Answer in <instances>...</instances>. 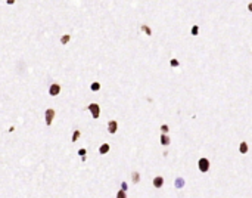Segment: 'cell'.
<instances>
[{
  "mask_svg": "<svg viewBox=\"0 0 252 198\" xmlns=\"http://www.w3.org/2000/svg\"><path fill=\"white\" fill-rule=\"evenodd\" d=\"M55 109H52V108H47L46 109V112H44V118H46V124L47 126H50L52 124V121H53V118H55Z\"/></svg>",
  "mask_w": 252,
  "mask_h": 198,
  "instance_id": "obj_1",
  "label": "cell"
},
{
  "mask_svg": "<svg viewBox=\"0 0 252 198\" xmlns=\"http://www.w3.org/2000/svg\"><path fill=\"white\" fill-rule=\"evenodd\" d=\"M198 166H199V170L202 173H206L208 170H209V161H208L206 158H200L199 163H198Z\"/></svg>",
  "mask_w": 252,
  "mask_h": 198,
  "instance_id": "obj_2",
  "label": "cell"
},
{
  "mask_svg": "<svg viewBox=\"0 0 252 198\" xmlns=\"http://www.w3.org/2000/svg\"><path fill=\"white\" fill-rule=\"evenodd\" d=\"M89 109H90V112H92L93 118H99V115H100L99 105H97V104H90V105H89Z\"/></svg>",
  "mask_w": 252,
  "mask_h": 198,
  "instance_id": "obj_3",
  "label": "cell"
},
{
  "mask_svg": "<svg viewBox=\"0 0 252 198\" xmlns=\"http://www.w3.org/2000/svg\"><path fill=\"white\" fill-rule=\"evenodd\" d=\"M59 92H61V84H52V86L49 87V95L50 96H56V95H59Z\"/></svg>",
  "mask_w": 252,
  "mask_h": 198,
  "instance_id": "obj_4",
  "label": "cell"
},
{
  "mask_svg": "<svg viewBox=\"0 0 252 198\" xmlns=\"http://www.w3.org/2000/svg\"><path fill=\"white\" fill-rule=\"evenodd\" d=\"M117 130H118V123H117L115 120H111V121L108 123V132H109V133H115Z\"/></svg>",
  "mask_w": 252,
  "mask_h": 198,
  "instance_id": "obj_5",
  "label": "cell"
},
{
  "mask_svg": "<svg viewBox=\"0 0 252 198\" xmlns=\"http://www.w3.org/2000/svg\"><path fill=\"white\" fill-rule=\"evenodd\" d=\"M162 185H164V177L156 176L155 179H153V186H155V188H161Z\"/></svg>",
  "mask_w": 252,
  "mask_h": 198,
  "instance_id": "obj_6",
  "label": "cell"
},
{
  "mask_svg": "<svg viewBox=\"0 0 252 198\" xmlns=\"http://www.w3.org/2000/svg\"><path fill=\"white\" fill-rule=\"evenodd\" d=\"M109 149H111V146L108 145V143H103V145H102V146L99 148V152L102 154V155H105V154H108V152H109Z\"/></svg>",
  "mask_w": 252,
  "mask_h": 198,
  "instance_id": "obj_7",
  "label": "cell"
},
{
  "mask_svg": "<svg viewBox=\"0 0 252 198\" xmlns=\"http://www.w3.org/2000/svg\"><path fill=\"white\" fill-rule=\"evenodd\" d=\"M239 151H240L242 154H246V152H248V143H246V142H242L240 145H239Z\"/></svg>",
  "mask_w": 252,
  "mask_h": 198,
  "instance_id": "obj_8",
  "label": "cell"
},
{
  "mask_svg": "<svg viewBox=\"0 0 252 198\" xmlns=\"http://www.w3.org/2000/svg\"><path fill=\"white\" fill-rule=\"evenodd\" d=\"M69 40H71V36H69V34H63L62 37H61V43H62V45H67Z\"/></svg>",
  "mask_w": 252,
  "mask_h": 198,
  "instance_id": "obj_9",
  "label": "cell"
},
{
  "mask_svg": "<svg viewBox=\"0 0 252 198\" xmlns=\"http://www.w3.org/2000/svg\"><path fill=\"white\" fill-rule=\"evenodd\" d=\"M161 143H162V145H168V143H170V138H168L165 133L161 136Z\"/></svg>",
  "mask_w": 252,
  "mask_h": 198,
  "instance_id": "obj_10",
  "label": "cell"
},
{
  "mask_svg": "<svg viewBox=\"0 0 252 198\" xmlns=\"http://www.w3.org/2000/svg\"><path fill=\"white\" fill-rule=\"evenodd\" d=\"M90 89H92L93 92H97V90H100V83H97V81L92 83V86H90Z\"/></svg>",
  "mask_w": 252,
  "mask_h": 198,
  "instance_id": "obj_11",
  "label": "cell"
},
{
  "mask_svg": "<svg viewBox=\"0 0 252 198\" xmlns=\"http://www.w3.org/2000/svg\"><path fill=\"white\" fill-rule=\"evenodd\" d=\"M131 177H133V182H134V183H137L139 180H140V175H139L137 172H134L133 175H131Z\"/></svg>",
  "mask_w": 252,
  "mask_h": 198,
  "instance_id": "obj_12",
  "label": "cell"
},
{
  "mask_svg": "<svg viewBox=\"0 0 252 198\" xmlns=\"http://www.w3.org/2000/svg\"><path fill=\"white\" fill-rule=\"evenodd\" d=\"M85 152H87V151H85L84 148H81V149L78 151V155L81 157V160H83V161H85Z\"/></svg>",
  "mask_w": 252,
  "mask_h": 198,
  "instance_id": "obj_13",
  "label": "cell"
},
{
  "mask_svg": "<svg viewBox=\"0 0 252 198\" xmlns=\"http://www.w3.org/2000/svg\"><path fill=\"white\" fill-rule=\"evenodd\" d=\"M175 186H177V188H183V186H184V180L178 177V179L175 180Z\"/></svg>",
  "mask_w": 252,
  "mask_h": 198,
  "instance_id": "obj_14",
  "label": "cell"
},
{
  "mask_svg": "<svg viewBox=\"0 0 252 198\" xmlns=\"http://www.w3.org/2000/svg\"><path fill=\"white\" fill-rule=\"evenodd\" d=\"M80 135H81V133H80V130H75L74 135H72V142H77L78 138H80Z\"/></svg>",
  "mask_w": 252,
  "mask_h": 198,
  "instance_id": "obj_15",
  "label": "cell"
},
{
  "mask_svg": "<svg viewBox=\"0 0 252 198\" xmlns=\"http://www.w3.org/2000/svg\"><path fill=\"white\" fill-rule=\"evenodd\" d=\"M142 31H145L148 36H150V34H152V31H150V28H149L148 25H142Z\"/></svg>",
  "mask_w": 252,
  "mask_h": 198,
  "instance_id": "obj_16",
  "label": "cell"
},
{
  "mask_svg": "<svg viewBox=\"0 0 252 198\" xmlns=\"http://www.w3.org/2000/svg\"><path fill=\"white\" fill-rule=\"evenodd\" d=\"M127 195H125V192H124V189H121L118 192V194H117V198H125Z\"/></svg>",
  "mask_w": 252,
  "mask_h": 198,
  "instance_id": "obj_17",
  "label": "cell"
},
{
  "mask_svg": "<svg viewBox=\"0 0 252 198\" xmlns=\"http://www.w3.org/2000/svg\"><path fill=\"white\" fill-rule=\"evenodd\" d=\"M198 33H199V27H198V25H195V27L192 28V34H193V36H196Z\"/></svg>",
  "mask_w": 252,
  "mask_h": 198,
  "instance_id": "obj_18",
  "label": "cell"
},
{
  "mask_svg": "<svg viewBox=\"0 0 252 198\" xmlns=\"http://www.w3.org/2000/svg\"><path fill=\"white\" fill-rule=\"evenodd\" d=\"M171 67H178V61L177 59H171Z\"/></svg>",
  "mask_w": 252,
  "mask_h": 198,
  "instance_id": "obj_19",
  "label": "cell"
},
{
  "mask_svg": "<svg viewBox=\"0 0 252 198\" xmlns=\"http://www.w3.org/2000/svg\"><path fill=\"white\" fill-rule=\"evenodd\" d=\"M161 130H162L164 133H167V132L170 130V129H168V126H167V124H164V126H161Z\"/></svg>",
  "mask_w": 252,
  "mask_h": 198,
  "instance_id": "obj_20",
  "label": "cell"
},
{
  "mask_svg": "<svg viewBox=\"0 0 252 198\" xmlns=\"http://www.w3.org/2000/svg\"><path fill=\"white\" fill-rule=\"evenodd\" d=\"M6 3H8V4H13V3H15V0H6Z\"/></svg>",
  "mask_w": 252,
  "mask_h": 198,
  "instance_id": "obj_21",
  "label": "cell"
},
{
  "mask_svg": "<svg viewBox=\"0 0 252 198\" xmlns=\"http://www.w3.org/2000/svg\"><path fill=\"white\" fill-rule=\"evenodd\" d=\"M121 186H122V189L125 191V189H127V183H125V182H122V185H121Z\"/></svg>",
  "mask_w": 252,
  "mask_h": 198,
  "instance_id": "obj_22",
  "label": "cell"
},
{
  "mask_svg": "<svg viewBox=\"0 0 252 198\" xmlns=\"http://www.w3.org/2000/svg\"><path fill=\"white\" fill-rule=\"evenodd\" d=\"M248 9H249V11L252 12V3H249V4H248Z\"/></svg>",
  "mask_w": 252,
  "mask_h": 198,
  "instance_id": "obj_23",
  "label": "cell"
}]
</instances>
